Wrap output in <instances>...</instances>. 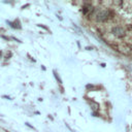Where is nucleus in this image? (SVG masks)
<instances>
[{"mask_svg": "<svg viewBox=\"0 0 132 132\" xmlns=\"http://www.w3.org/2000/svg\"><path fill=\"white\" fill-rule=\"evenodd\" d=\"M108 18V12L107 10H100L96 15V20L98 22H104Z\"/></svg>", "mask_w": 132, "mask_h": 132, "instance_id": "obj_1", "label": "nucleus"}, {"mask_svg": "<svg viewBox=\"0 0 132 132\" xmlns=\"http://www.w3.org/2000/svg\"><path fill=\"white\" fill-rule=\"evenodd\" d=\"M111 32H113V34H114V35L118 36V37H122V36H124V35H125L124 29H123V28H121V27H119V26L114 27L113 29H111Z\"/></svg>", "mask_w": 132, "mask_h": 132, "instance_id": "obj_2", "label": "nucleus"}, {"mask_svg": "<svg viewBox=\"0 0 132 132\" xmlns=\"http://www.w3.org/2000/svg\"><path fill=\"white\" fill-rule=\"evenodd\" d=\"M54 73H55V77H56V78H57V80L59 81V84H61V83H62V81H61V78L59 77V75H58L57 73H56V71H54Z\"/></svg>", "mask_w": 132, "mask_h": 132, "instance_id": "obj_3", "label": "nucleus"}]
</instances>
